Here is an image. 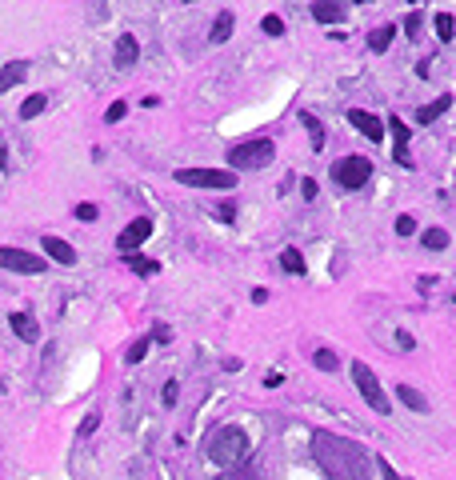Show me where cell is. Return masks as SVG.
Masks as SVG:
<instances>
[{"mask_svg": "<svg viewBox=\"0 0 456 480\" xmlns=\"http://www.w3.org/2000/svg\"><path fill=\"white\" fill-rule=\"evenodd\" d=\"M312 460L324 468L328 480H369V453L348 436L316 432L312 436Z\"/></svg>", "mask_w": 456, "mask_h": 480, "instance_id": "obj_1", "label": "cell"}, {"mask_svg": "<svg viewBox=\"0 0 456 480\" xmlns=\"http://www.w3.org/2000/svg\"><path fill=\"white\" fill-rule=\"evenodd\" d=\"M248 448H252V441H248V432L236 429V424L216 429V432H212V441L204 444L209 460H212V464H224V468H236L248 456Z\"/></svg>", "mask_w": 456, "mask_h": 480, "instance_id": "obj_2", "label": "cell"}, {"mask_svg": "<svg viewBox=\"0 0 456 480\" xmlns=\"http://www.w3.org/2000/svg\"><path fill=\"white\" fill-rule=\"evenodd\" d=\"M328 176L340 188H364L372 180V160L369 156H340V160H333Z\"/></svg>", "mask_w": 456, "mask_h": 480, "instance_id": "obj_3", "label": "cell"}, {"mask_svg": "<svg viewBox=\"0 0 456 480\" xmlns=\"http://www.w3.org/2000/svg\"><path fill=\"white\" fill-rule=\"evenodd\" d=\"M272 156H276V144H272V140H245V144L228 148V164H233V168H264Z\"/></svg>", "mask_w": 456, "mask_h": 480, "instance_id": "obj_4", "label": "cell"}, {"mask_svg": "<svg viewBox=\"0 0 456 480\" xmlns=\"http://www.w3.org/2000/svg\"><path fill=\"white\" fill-rule=\"evenodd\" d=\"M352 381H357V388H360V396H364V400H369L372 408H376V412H388V396H384V388H381V381H376V372L369 369V364H364V360H352Z\"/></svg>", "mask_w": 456, "mask_h": 480, "instance_id": "obj_5", "label": "cell"}, {"mask_svg": "<svg viewBox=\"0 0 456 480\" xmlns=\"http://www.w3.org/2000/svg\"><path fill=\"white\" fill-rule=\"evenodd\" d=\"M176 180L188 188H236V176L228 168H176Z\"/></svg>", "mask_w": 456, "mask_h": 480, "instance_id": "obj_6", "label": "cell"}, {"mask_svg": "<svg viewBox=\"0 0 456 480\" xmlns=\"http://www.w3.org/2000/svg\"><path fill=\"white\" fill-rule=\"evenodd\" d=\"M0 269L20 272V276H37V272H49V264L37 252H25V248H0Z\"/></svg>", "mask_w": 456, "mask_h": 480, "instance_id": "obj_7", "label": "cell"}, {"mask_svg": "<svg viewBox=\"0 0 456 480\" xmlns=\"http://www.w3.org/2000/svg\"><path fill=\"white\" fill-rule=\"evenodd\" d=\"M148 236H152V221H148V216H136L133 224H128V228H124L121 236H116V248H121L124 257H133L136 248L144 245Z\"/></svg>", "mask_w": 456, "mask_h": 480, "instance_id": "obj_8", "label": "cell"}, {"mask_svg": "<svg viewBox=\"0 0 456 480\" xmlns=\"http://www.w3.org/2000/svg\"><path fill=\"white\" fill-rule=\"evenodd\" d=\"M348 124H352L357 133H364V136H369L372 144H376V140H381V136H384V121H381V116H376V112H364V109H348Z\"/></svg>", "mask_w": 456, "mask_h": 480, "instance_id": "obj_9", "label": "cell"}, {"mask_svg": "<svg viewBox=\"0 0 456 480\" xmlns=\"http://www.w3.org/2000/svg\"><path fill=\"white\" fill-rule=\"evenodd\" d=\"M40 245H44V257L49 260H56V264H76V248L68 245V240H61V236H44Z\"/></svg>", "mask_w": 456, "mask_h": 480, "instance_id": "obj_10", "label": "cell"}, {"mask_svg": "<svg viewBox=\"0 0 456 480\" xmlns=\"http://www.w3.org/2000/svg\"><path fill=\"white\" fill-rule=\"evenodd\" d=\"M8 328H13V333L20 336V340H28V345H32V340H40L37 320L28 316V312H13V316H8Z\"/></svg>", "mask_w": 456, "mask_h": 480, "instance_id": "obj_11", "label": "cell"}, {"mask_svg": "<svg viewBox=\"0 0 456 480\" xmlns=\"http://www.w3.org/2000/svg\"><path fill=\"white\" fill-rule=\"evenodd\" d=\"M136 56H140V44H136V37H128V32H124V37L116 40V64H121V68H133Z\"/></svg>", "mask_w": 456, "mask_h": 480, "instance_id": "obj_12", "label": "cell"}, {"mask_svg": "<svg viewBox=\"0 0 456 480\" xmlns=\"http://www.w3.org/2000/svg\"><path fill=\"white\" fill-rule=\"evenodd\" d=\"M28 76V64L25 61H13V64H4V73H0V92H8V88H16L20 80Z\"/></svg>", "mask_w": 456, "mask_h": 480, "instance_id": "obj_13", "label": "cell"}, {"mask_svg": "<svg viewBox=\"0 0 456 480\" xmlns=\"http://www.w3.org/2000/svg\"><path fill=\"white\" fill-rule=\"evenodd\" d=\"M396 396H400V405H408L412 412H429V400H424V393H417L412 384H396Z\"/></svg>", "mask_w": 456, "mask_h": 480, "instance_id": "obj_14", "label": "cell"}, {"mask_svg": "<svg viewBox=\"0 0 456 480\" xmlns=\"http://www.w3.org/2000/svg\"><path fill=\"white\" fill-rule=\"evenodd\" d=\"M448 104H452V97H436L432 104H424V109H417V124H432L440 112H448Z\"/></svg>", "mask_w": 456, "mask_h": 480, "instance_id": "obj_15", "label": "cell"}, {"mask_svg": "<svg viewBox=\"0 0 456 480\" xmlns=\"http://www.w3.org/2000/svg\"><path fill=\"white\" fill-rule=\"evenodd\" d=\"M393 37H396V25H381V28H372V32H369V49H372V52H384L388 44H393Z\"/></svg>", "mask_w": 456, "mask_h": 480, "instance_id": "obj_16", "label": "cell"}, {"mask_svg": "<svg viewBox=\"0 0 456 480\" xmlns=\"http://www.w3.org/2000/svg\"><path fill=\"white\" fill-rule=\"evenodd\" d=\"M228 37H233V13H221L216 25H212V32H209V44H224Z\"/></svg>", "mask_w": 456, "mask_h": 480, "instance_id": "obj_17", "label": "cell"}, {"mask_svg": "<svg viewBox=\"0 0 456 480\" xmlns=\"http://www.w3.org/2000/svg\"><path fill=\"white\" fill-rule=\"evenodd\" d=\"M300 124H304V128H309V140H312V148H316V152H321V148H324V124L316 121V116H312V112H300Z\"/></svg>", "mask_w": 456, "mask_h": 480, "instance_id": "obj_18", "label": "cell"}, {"mask_svg": "<svg viewBox=\"0 0 456 480\" xmlns=\"http://www.w3.org/2000/svg\"><path fill=\"white\" fill-rule=\"evenodd\" d=\"M312 16L321 25H336V20H345V8L340 4H312Z\"/></svg>", "mask_w": 456, "mask_h": 480, "instance_id": "obj_19", "label": "cell"}, {"mask_svg": "<svg viewBox=\"0 0 456 480\" xmlns=\"http://www.w3.org/2000/svg\"><path fill=\"white\" fill-rule=\"evenodd\" d=\"M124 264H128L133 272H140V276H152V272H161V264H156L152 257H136V252H133V257H124Z\"/></svg>", "mask_w": 456, "mask_h": 480, "instance_id": "obj_20", "label": "cell"}, {"mask_svg": "<svg viewBox=\"0 0 456 480\" xmlns=\"http://www.w3.org/2000/svg\"><path fill=\"white\" fill-rule=\"evenodd\" d=\"M281 264H284V272H292V276H304V257H300L296 248H284V252H281Z\"/></svg>", "mask_w": 456, "mask_h": 480, "instance_id": "obj_21", "label": "cell"}, {"mask_svg": "<svg viewBox=\"0 0 456 480\" xmlns=\"http://www.w3.org/2000/svg\"><path fill=\"white\" fill-rule=\"evenodd\" d=\"M420 240H424V248H429V252H444V248H448V233H444V228H429Z\"/></svg>", "mask_w": 456, "mask_h": 480, "instance_id": "obj_22", "label": "cell"}, {"mask_svg": "<svg viewBox=\"0 0 456 480\" xmlns=\"http://www.w3.org/2000/svg\"><path fill=\"white\" fill-rule=\"evenodd\" d=\"M44 109H49V97H40V92H37V97H28L25 104H20V116H25V121H32V116H40Z\"/></svg>", "mask_w": 456, "mask_h": 480, "instance_id": "obj_23", "label": "cell"}, {"mask_svg": "<svg viewBox=\"0 0 456 480\" xmlns=\"http://www.w3.org/2000/svg\"><path fill=\"white\" fill-rule=\"evenodd\" d=\"M312 364L321 372H336V352L333 348H316V352H312Z\"/></svg>", "mask_w": 456, "mask_h": 480, "instance_id": "obj_24", "label": "cell"}, {"mask_svg": "<svg viewBox=\"0 0 456 480\" xmlns=\"http://www.w3.org/2000/svg\"><path fill=\"white\" fill-rule=\"evenodd\" d=\"M452 32H456V16L452 13H436V37L452 40Z\"/></svg>", "mask_w": 456, "mask_h": 480, "instance_id": "obj_25", "label": "cell"}, {"mask_svg": "<svg viewBox=\"0 0 456 480\" xmlns=\"http://www.w3.org/2000/svg\"><path fill=\"white\" fill-rule=\"evenodd\" d=\"M384 128L393 133V140H396V144H405V148H408V124L400 121V116H388V124H384Z\"/></svg>", "mask_w": 456, "mask_h": 480, "instance_id": "obj_26", "label": "cell"}, {"mask_svg": "<svg viewBox=\"0 0 456 480\" xmlns=\"http://www.w3.org/2000/svg\"><path fill=\"white\" fill-rule=\"evenodd\" d=\"M144 357H148V336H140V340H133V348H128V364H140Z\"/></svg>", "mask_w": 456, "mask_h": 480, "instance_id": "obj_27", "label": "cell"}, {"mask_svg": "<svg viewBox=\"0 0 456 480\" xmlns=\"http://www.w3.org/2000/svg\"><path fill=\"white\" fill-rule=\"evenodd\" d=\"M124 112H128V104H124V100H112V104H109V112H104V121H109V124H116V121H124Z\"/></svg>", "mask_w": 456, "mask_h": 480, "instance_id": "obj_28", "label": "cell"}, {"mask_svg": "<svg viewBox=\"0 0 456 480\" xmlns=\"http://www.w3.org/2000/svg\"><path fill=\"white\" fill-rule=\"evenodd\" d=\"M420 25H424V13H408L405 16V32H408V37H420Z\"/></svg>", "mask_w": 456, "mask_h": 480, "instance_id": "obj_29", "label": "cell"}, {"mask_svg": "<svg viewBox=\"0 0 456 480\" xmlns=\"http://www.w3.org/2000/svg\"><path fill=\"white\" fill-rule=\"evenodd\" d=\"M260 28H264L269 37H281V32H284V20H281V16H264V20H260Z\"/></svg>", "mask_w": 456, "mask_h": 480, "instance_id": "obj_30", "label": "cell"}, {"mask_svg": "<svg viewBox=\"0 0 456 480\" xmlns=\"http://www.w3.org/2000/svg\"><path fill=\"white\" fill-rule=\"evenodd\" d=\"M97 424H100V412H88V417L80 420V436H92V432H97Z\"/></svg>", "mask_w": 456, "mask_h": 480, "instance_id": "obj_31", "label": "cell"}, {"mask_svg": "<svg viewBox=\"0 0 456 480\" xmlns=\"http://www.w3.org/2000/svg\"><path fill=\"white\" fill-rule=\"evenodd\" d=\"M76 221H97V204H88V200H85V204H76Z\"/></svg>", "mask_w": 456, "mask_h": 480, "instance_id": "obj_32", "label": "cell"}, {"mask_svg": "<svg viewBox=\"0 0 456 480\" xmlns=\"http://www.w3.org/2000/svg\"><path fill=\"white\" fill-rule=\"evenodd\" d=\"M396 233L412 236V233H417V221H412V216H396Z\"/></svg>", "mask_w": 456, "mask_h": 480, "instance_id": "obj_33", "label": "cell"}, {"mask_svg": "<svg viewBox=\"0 0 456 480\" xmlns=\"http://www.w3.org/2000/svg\"><path fill=\"white\" fill-rule=\"evenodd\" d=\"M393 160H396V164H405V168H412V156H408L405 144H393Z\"/></svg>", "mask_w": 456, "mask_h": 480, "instance_id": "obj_34", "label": "cell"}, {"mask_svg": "<svg viewBox=\"0 0 456 480\" xmlns=\"http://www.w3.org/2000/svg\"><path fill=\"white\" fill-rule=\"evenodd\" d=\"M176 396H180V384L168 381V384H164V405H176Z\"/></svg>", "mask_w": 456, "mask_h": 480, "instance_id": "obj_35", "label": "cell"}, {"mask_svg": "<svg viewBox=\"0 0 456 480\" xmlns=\"http://www.w3.org/2000/svg\"><path fill=\"white\" fill-rule=\"evenodd\" d=\"M300 197H304V200L316 197V180H309V176H304V180H300Z\"/></svg>", "mask_w": 456, "mask_h": 480, "instance_id": "obj_36", "label": "cell"}, {"mask_svg": "<svg viewBox=\"0 0 456 480\" xmlns=\"http://www.w3.org/2000/svg\"><path fill=\"white\" fill-rule=\"evenodd\" d=\"M216 480H252V476H248V472H240V468H228V472H224V476H216Z\"/></svg>", "mask_w": 456, "mask_h": 480, "instance_id": "obj_37", "label": "cell"}, {"mask_svg": "<svg viewBox=\"0 0 456 480\" xmlns=\"http://www.w3.org/2000/svg\"><path fill=\"white\" fill-rule=\"evenodd\" d=\"M216 216H221V221H233V216H236V204H221V209H216Z\"/></svg>", "mask_w": 456, "mask_h": 480, "instance_id": "obj_38", "label": "cell"}, {"mask_svg": "<svg viewBox=\"0 0 456 480\" xmlns=\"http://www.w3.org/2000/svg\"><path fill=\"white\" fill-rule=\"evenodd\" d=\"M264 384H269V388H281L284 376H281V372H269V376H264Z\"/></svg>", "mask_w": 456, "mask_h": 480, "instance_id": "obj_39", "label": "cell"}, {"mask_svg": "<svg viewBox=\"0 0 456 480\" xmlns=\"http://www.w3.org/2000/svg\"><path fill=\"white\" fill-rule=\"evenodd\" d=\"M252 304H269V293H264V288H252Z\"/></svg>", "mask_w": 456, "mask_h": 480, "instance_id": "obj_40", "label": "cell"}, {"mask_svg": "<svg viewBox=\"0 0 456 480\" xmlns=\"http://www.w3.org/2000/svg\"><path fill=\"white\" fill-rule=\"evenodd\" d=\"M8 168V152H4V140H0V173Z\"/></svg>", "mask_w": 456, "mask_h": 480, "instance_id": "obj_41", "label": "cell"}, {"mask_svg": "<svg viewBox=\"0 0 456 480\" xmlns=\"http://www.w3.org/2000/svg\"><path fill=\"white\" fill-rule=\"evenodd\" d=\"M0 393H4V381H0Z\"/></svg>", "mask_w": 456, "mask_h": 480, "instance_id": "obj_42", "label": "cell"}]
</instances>
